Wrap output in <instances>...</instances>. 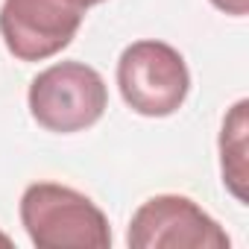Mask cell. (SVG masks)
Here are the masks:
<instances>
[{
	"instance_id": "obj_1",
	"label": "cell",
	"mask_w": 249,
	"mask_h": 249,
	"mask_svg": "<svg viewBox=\"0 0 249 249\" xmlns=\"http://www.w3.org/2000/svg\"><path fill=\"white\" fill-rule=\"evenodd\" d=\"M21 223L38 249H108L106 214L79 191L36 182L21 196Z\"/></svg>"
},
{
	"instance_id": "obj_2",
	"label": "cell",
	"mask_w": 249,
	"mask_h": 249,
	"mask_svg": "<svg viewBox=\"0 0 249 249\" xmlns=\"http://www.w3.org/2000/svg\"><path fill=\"white\" fill-rule=\"evenodd\" d=\"M106 106V82L85 62L50 65L30 85V114L47 132H82L103 117Z\"/></svg>"
},
{
	"instance_id": "obj_3",
	"label": "cell",
	"mask_w": 249,
	"mask_h": 249,
	"mask_svg": "<svg viewBox=\"0 0 249 249\" xmlns=\"http://www.w3.org/2000/svg\"><path fill=\"white\" fill-rule=\"evenodd\" d=\"M117 85L132 111L144 117H167L185 103L191 73L176 47L147 38L123 50L117 62Z\"/></svg>"
},
{
	"instance_id": "obj_4",
	"label": "cell",
	"mask_w": 249,
	"mask_h": 249,
	"mask_svg": "<svg viewBox=\"0 0 249 249\" xmlns=\"http://www.w3.org/2000/svg\"><path fill=\"white\" fill-rule=\"evenodd\" d=\"M88 6L91 0H3L0 36L15 59L44 62L73 41Z\"/></svg>"
},
{
	"instance_id": "obj_5",
	"label": "cell",
	"mask_w": 249,
	"mask_h": 249,
	"mask_svg": "<svg viewBox=\"0 0 249 249\" xmlns=\"http://www.w3.org/2000/svg\"><path fill=\"white\" fill-rule=\"evenodd\" d=\"M132 249H229V234L194 199L161 194L147 199L129 223Z\"/></svg>"
},
{
	"instance_id": "obj_6",
	"label": "cell",
	"mask_w": 249,
	"mask_h": 249,
	"mask_svg": "<svg viewBox=\"0 0 249 249\" xmlns=\"http://www.w3.org/2000/svg\"><path fill=\"white\" fill-rule=\"evenodd\" d=\"M246 100H237L231 106V111L223 120V132H220V167H223V185L229 188V194L237 202H246L249 194V147H246V135H249V120H246Z\"/></svg>"
},
{
	"instance_id": "obj_7",
	"label": "cell",
	"mask_w": 249,
	"mask_h": 249,
	"mask_svg": "<svg viewBox=\"0 0 249 249\" xmlns=\"http://www.w3.org/2000/svg\"><path fill=\"white\" fill-rule=\"evenodd\" d=\"M211 3L226 12V15H234V18H243L249 12V0H211Z\"/></svg>"
},
{
	"instance_id": "obj_8",
	"label": "cell",
	"mask_w": 249,
	"mask_h": 249,
	"mask_svg": "<svg viewBox=\"0 0 249 249\" xmlns=\"http://www.w3.org/2000/svg\"><path fill=\"white\" fill-rule=\"evenodd\" d=\"M94 3H103V0H91V6H94Z\"/></svg>"
}]
</instances>
